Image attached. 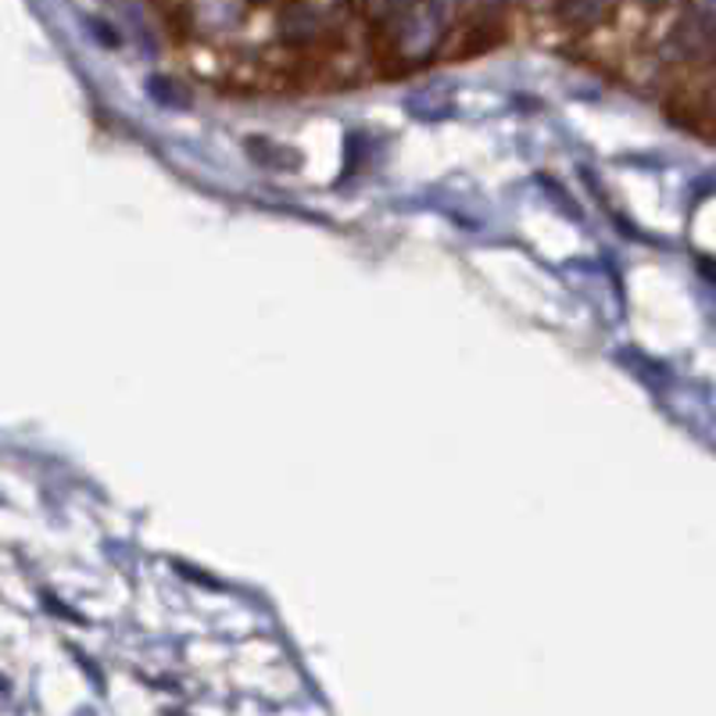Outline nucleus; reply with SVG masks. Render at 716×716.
Wrapping results in <instances>:
<instances>
[{
  "label": "nucleus",
  "mask_w": 716,
  "mask_h": 716,
  "mask_svg": "<svg viewBox=\"0 0 716 716\" xmlns=\"http://www.w3.org/2000/svg\"><path fill=\"white\" fill-rule=\"evenodd\" d=\"M649 8H663V4H670V0H644Z\"/></svg>",
  "instance_id": "1"
},
{
  "label": "nucleus",
  "mask_w": 716,
  "mask_h": 716,
  "mask_svg": "<svg viewBox=\"0 0 716 716\" xmlns=\"http://www.w3.org/2000/svg\"><path fill=\"white\" fill-rule=\"evenodd\" d=\"M248 4H269V0H248Z\"/></svg>",
  "instance_id": "2"
}]
</instances>
